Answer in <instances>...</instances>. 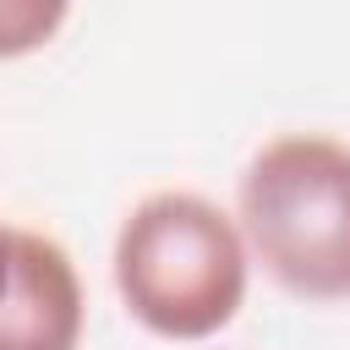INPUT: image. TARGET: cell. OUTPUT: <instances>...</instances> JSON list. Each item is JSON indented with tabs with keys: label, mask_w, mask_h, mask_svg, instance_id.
I'll return each instance as SVG.
<instances>
[{
	"label": "cell",
	"mask_w": 350,
	"mask_h": 350,
	"mask_svg": "<svg viewBox=\"0 0 350 350\" xmlns=\"http://www.w3.org/2000/svg\"><path fill=\"white\" fill-rule=\"evenodd\" d=\"M252 262L295 301H350V142L323 131L268 137L235 180Z\"/></svg>",
	"instance_id": "cell-2"
},
{
	"label": "cell",
	"mask_w": 350,
	"mask_h": 350,
	"mask_svg": "<svg viewBox=\"0 0 350 350\" xmlns=\"http://www.w3.org/2000/svg\"><path fill=\"white\" fill-rule=\"evenodd\" d=\"M120 306L170 345H202L235 323L252 284L241 224L202 191H153L115 230Z\"/></svg>",
	"instance_id": "cell-1"
},
{
	"label": "cell",
	"mask_w": 350,
	"mask_h": 350,
	"mask_svg": "<svg viewBox=\"0 0 350 350\" xmlns=\"http://www.w3.org/2000/svg\"><path fill=\"white\" fill-rule=\"evenodd\" d=\"M88 295L71 252L44 230H16L11 284L0 295V350H77Z\"/></svg>",
	"instance_id": "cell-3"
},
{
	"label": "cell",
	"mask_w": 350,
	"mask_h": 350,
	"mask_svg": "<svg viewBox=\"0 0 350 350\" xmlns=\"http://www.w3.org/2000/svg\"><path fill=\"white\" fill-rule=\"evenodd\" d=\"M11 252H16V230L0 219V295H5V284H11Z\"/></svg>",
	"instance_id": "cell-5"
},
{
	"label": "cell",
	"mask_w": 350,
	"mask_h": 350,
	"mask_svg": "<svg viewBox=\"0 0 350 350\" xmlns=\"http://www.w3.org/2000/svg\"><path fill=\"white\" fill-rule=\"evenodd\" d=\"M71 16V0H0V60L38 55Z\"/></svg>",
	"instance_id": "cell-4"
}]
</instances>
